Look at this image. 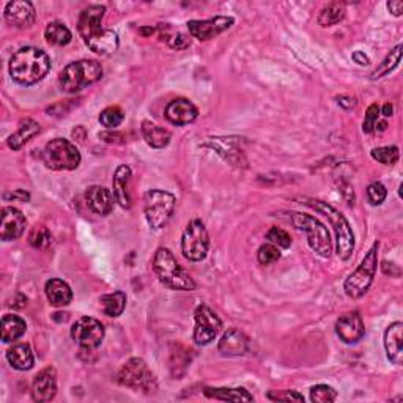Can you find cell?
Instances as JSON below:
<instances>
[{
  "instance_id": "cell-1",
  "label": "cell",
  "mask_w": 403,
  "mask_h": 403,
  "mask_svg": "<svg viewBox=\"0 0 403 403\" xmlns=\"http://www.w3.org/2000/svg\"><path fill=\"white\" fill-rule=\"evenodd\" d=\"M50 71V59L44 50L24 46L10 59L11 79L19 85H34L43 80Z\"/></svg>"
},
{
  "instance_id": "cell-2",
  "label": "cell",
  "mask_w": 403,
  "mask_h": 403,
  "mask_svg": "<svg viewBox=\"0 0 403 403\" xmlns=\"http://www.w3.org/2000/svg\"><path fill=\"white\" fill-rule=\"evenodd\" d=\"M153 271L157 281L169 288L180 290V292H192V290H195L194 279L176 262V258L167 248H160L156 250L153 258Z\"/></svg>"
},
{
  "instance_id": "cell-3",
  "label": "cell",
  "mask_w": 403,
  "mask_h": 403,
  "mask_svg": "<svg viewBox=\"0 0 403 403\" xmlns=\"http://www.w3.org/2000/svg\"><path fill=\"white\" fill-rule=\"evenodd\" d=\"M304 204L327 218V220H330L332 225L334 233H336L337 255L342 258V260H348L353 254V249H355V235H353V230L346 218L332 205L327 204V202L306 199Z\"/></svg>"
},
{
  "instance_id": "cell-4",
  "label": "cell",
  "mask_w": 403,
  "mask_h": 403,
  "mask_svg": "<svg viewBox=\"0 0 403 403\" xmlns=\"http://www.w3.org/2000/svg\"><path fill=\"white\" fill-rule=\"evenodd\" d=\"M103 78V66L97 60H78L60 71L59 84L65 93H78Z\"/></svg>"
},
{
  "instance_id": "cell-5",
  "label": "cell",
  "mask_w": 403,
  "mask_h": 403,
  "mask_svg": "<svg viewBox=\"0 0 403 403\" xmlns=\"http://www.w3.org/2000/svg\"><path fill=\"white\" fill-rule=\"evenodd\" d=\"M290 219H292V224L296 229L306 233L309 248H311L315 254H318L323 258L331 257L332 252L331 235L326 227L321 224L317 218L304 213H292Z\"/></svg>"
},
{
  "instance_id": "cell-6",
  "label": "cell",
  "mask_w": 403,
  "mask_h": 403,
  "mask_svg": "<svg viewBox=\"0 0 403 403\" xmlns=\"http://www.w3.org/2000/svg\"><path fill=\"white\" fill-rule=\"evenodd\" d=\"M175 210V195L162 189H151L143 195V213L148 225L153 230H161L167 225Z\"/></svg>"
},
{
  "instance_id": "cell-7",
  "label": "cell",
  "mask_w": 403,
  "mask_h": 403,
  "mask_svg": "<svg viewBox=\"0 0 403 403\" xmlns=\"http://www.w3.org/2000/svg\"><path fill=\"white\" fill-rule=\"evenodd\" d=\"M378 249H380V243H374L370 250L365 254L362 258V262L359 267L353 271V273L346 277V281L344 283L345 293L353 299H358L367 293V290L370 288L372 282H374V277L376 274L378 268Z\"/></svg>"
},
{
  "instance_id": "cell-8",
  "label": "cell",
  "mask_w": 403,
  "mask_h": 403,
  "mask_svg": "<svg viewBox=\"0 0 403 403\" xmlns=\"http://www.w3.org/2000/svg\"><path fill=\"white\" fill-rule=\"evenodd\" d=\"M43 162L52 170H74L80 164V153L74 143L57 137L44 147Z\"/></svg>"
},
{
  "instance_id": "cell-9",
  "label": "cell",
  "mask_w": 403,
  "mask_h": 403,
  "mask_svg": "<svg viewBox=\"0 0 403 403\" xmlns=\"http://www.w3.org/2000/svg\"><path fill=\"white\" fill-rule=\"evenodd\" d=\"M117 381L125 388L145 390V393L156 389V378L141 358H131L129 361H126L118 370Z\"/></svg>"
},
{
  "instance_id": "cell-10",
  "label": "cell",
  "mask_w": 403,
  "mask_h": 403,
  "mask_svg": "<svg viewBox=\"0 0 403 403\" xmlns=\"http://www.w3.org/2000/svg\"><path fill=\"white\" fill-rule=\"evenodd\" d=\"M208 248H210V236L205 224L200 219H192L181 236L183 255L191 262H202L208 254Z\"/></svg>"
},
{
  "instance_id": "cell-11",
  "label": "cell",
  "mask_w": 403,
  "mask_h": 403,
  "mask_svg": "<svg viewBox=\"0 0 403 403\" xmlns=\"http://www.w3.org/2000/svg\"><path fill=\"white\" fill-rule=\"evenodd\" d=\"M195 327H194V340L197 345L211 344L222 327V321L214 313L210 307L200 304L195 309L194 313Z\"/></svg>"
},
{
  "instance_id": "cell-12",
  "label": "cell",
  "mask_w": 403,
  "mask_h": 403,
  "mask_svg": "<svg viewBox=\"0 0 403 403\" xmlns=\"http://www.w3.org/2000/svg\"><path fill=\"white\" fill-rule=\"evenodd\" d=\"M71 337L82 348L93 350L101 345L104 339V326L93 317H82L76 320L71 327Z\"/></svg>"
},
{
  "instance_id": "cell-13",
  "label": "cell",
  "mask_w": 403,
  "mask_h": 403,
  "mask_svg": "<svg viewBox=\"0 0 403 403\" xmlns=\"http://www.w3.org/2000/svg\"><path fill=\"white\" fill-rule=\"evenodd\" d=\"M233 22H235V19L232 16H214L210 19H204V21L192 19V21H189L186 25L191 36L197 38L199 41H208L220 34H224L225 30H229Z\"/></svg>"
},
{
  "instance_id": "cell-14",
  "label": "cell",
  "mask_w": 403,
  "mask_h": 403,
  "mask_svg": "<svg viewBox=\"0 0 403 403\" xmlns=\"http://www.w3.org/2000/svg\"><path fill=\"white\" fill-rule=\"evenodd\" d=\"M5 21L13 27L25 29L31 27L36 19L35 6L34 3L27 2V0H13L5 6Z\"/></svg>"
},
{
  "instance_id": "cell-15",
  "label": "cell",
  "mask_w": 403,
  "mask_h": 403,
  "mask_svg": "<svg viewBox=\"0 0 403 403\" xmlns=\"http://www.w3.org/2000/svg\"><path fill=\"white\" fill-rule=\"evenodd\" d=\"M336 334L344 344H356L364 337L365 327L359 312H348L336 321Z\"/></svg>"
},
{
  "instance_id": "cell-16",
  "label": "cell",
  "mask_w": 403,
  "mask_h": 403,
  "mask_svg": "<svg viewBox=\"0 0 403 403\" xmlns=\"http://www.w3.org/2000/svg\"><path fill=\"white\" fill-rule=\"evenodd\" d=\"M106 13V6L103 5H90L88 8L82 10L78 21L79 35L84 38V41H88L99 31H103V17Z\"/></svg>"
},
{
  "instance_id": "cell-17",
  "label": "cell",
  "mask_w": 403,
  "mask_h": 403,
  "mask_svg": "<svg viewBox=\"0 0 403 403\" xmlns=\"http://www.w3.org/2000/svg\"><path fill=\"white\" fill-rule=\"evenodd\" d=\"M27 225V219L24 214L13 206L2 208V225H0V238L2 241H13L22 236Z\"/></svg>"
},
{
  "instance_id": "cell-18",
  "label": "cell",
  "mask_w": 403,
  "mask_h": 403,
  "mask_svg": "<svg viewBox=\"0 0 403 403\" xmlns=\"http://www.w3.org/2000/svg\"><path fill=\"white\" fill-rule=\"evenodd\" d=\"M57 394V374L54 367L43 369L31 383V399L38 403L50 402Z\"/></svg>"
},
{
  "instance_id": "cell-19",
  "label": "cell",
  "mask_w": 403,
  "mask_h": 403,
  "mask_svg": "<svg viewBox=\"0 0 403 403\" xmlns=\"http://www.w3.org/2000/svg\"><path fill=\"white\" fill-rule=\"evenodd\" d=\"M166 118L172 125L185 126L199 117V109L186 98L172 99L166 107Z\"/></svg>"
},
{
  "instance_id": "cell-20",
  "label": "cell",
  "mask_w": 403,
  "mask_h": 403,
  "mask_svg": "<svg viewBox=\"0 0 403 403\" xmlns=\"http://www.w3.org/2000/svg\"><path fill=\"white\" fill-rule=\"evenodd\" d=\"M384 348L388 359L395 365H402L403 361V323L395 321L384 331Z\"/></svg>"
},
{
  "instance_id": "cell-21",
  "label": "cell",
  "mask_w": 403,
  "mask_h": 403,
  "mask_svg": "<svg viewBox=\"0 0 403 403\" xmlns=\"http://www.w3.org/2000/svg\"><path fill=\"white\" fill-rule=\"evenodd\" d=\"M131 176H132V172L128 166H118L112 178L113 199H115L117 204L122 208H125V210H129L132 205L131 191H129Z\"/></svg>"
},
{
  "instance_id": "cell-22",
  "label": "cell",
  "mask_w": 403,
  "mask_h": 403,
  "mask_svg": "<svg viewBox=\"0 0 403 403\" xmlns=\"http://www.w3.org/2000/svg\"><path fill=\"white\" fill-rule=\"evenodd\" d=\"M249 337L236 327H232L219 340L218 348L224 356H243L249 351Z\"/></svg>"
},
{
  "instance_id": "cell-23",
  "label": "cell",
  "mask_w": 403,
  "mask_h": 403,
  "mask_svg": "<svg viewBox=\"0 0 403 403\" xmlns=\"http://www.w3.org/2000/svg\"><path fill=\"white\" fill-rule=\"evenodd\" d=\"M85 202L88 208L99 216L111 214L113 208V197L109 189L103 186H90L85 192Z\"/></svg>"
},
{
  "instance_id": "cell-24",
  "label": "cell",
  "mask_w": 403,
  "mask_h": 403,
  "mask_svg": "<svg viewBox=\"0 0 403 403\" xmlns=\"http://www.w3.org/2000/svg\"><path fill=\"white\" fill-rule=\"evenodd\" d=\"M88 49L98 55H111L118 49V35L111 29H104L94 35L90 40L85 41Z\"/></svg>"
},
{
  "instance_id": "cell-25",
  "label": "cell",
  "mask_w": 403,
  "mask_h": 403,
  "mask_svg": "<svg viewBox=\"0 0 403 403\" xmlns=\"http://www.w3.org/2000/svg\"><path fill=\"white\" fill-rule=\"evenodd\" d=\"M44 292H46L50 306L54 307L68 306L73 299L71 288H69L68 283L62 279H49L46 282V287H44Z\"/></svg>"
},
{
  "instance_id": "cell-26",
  "label": "cell",
  "mask_w": 403,
  "mask_h": 403,
  "mask_svg": "<svg viewBox=\"0 0 403 403\" xmlns=\"http://www.w3.org/2000/svg\"><path fill=\"white\" fill-rule=\"evenodd\" d=\"M6 359H8V362L13 369L21 372L30 370L35 364L34 351H31L27 344H17L15 346H11V348L6 351Z\"/></svg>"
},
{
  "instance_id": "cell-27",
  "label": "cell",
  "mask_w": 403,
  "mask_h": 403,
  "mask_svg": "<svg viewBox=\"0 0 403 403\" xmlns=\"http://www.w3.org/2000/svg\"><path fill=\"white\" fill-rule=\"evenodd\" d=\"M205 397L222 402H254V397L244 388H206Z\"/></svg>"
},
{
  "instance_id": "cell-28",
  "label": "cell",
  "mask_w": 403,
  "mask_h": 403,
  "mask_svg": "<svg viewBox=\"0 0 403 403\" xmlns=\"http://www.w3.org/2000/svg\"><path fill=\"white\" fill-rule=\"evenodd\" d=\"M38 132H40V123L35 122L34 118H27V120H24V122H21L17 131L15 132V134H11L8 137L6 143H8V147L11 150L16 151L19 148H22L31 137L38 134Z\"/></svg>"
},
{
  "instance_id": "cell-29",
  "label": "cell",
  "mask_w": 403,
  "mask_h": 403,
  "mask_svg": "<svg viewBox=\"0 0 403 403\" xmlns=\"http://www.w3.org/2000/svg\"><path fill=\"white\" fill-rule=\"evenodd\" d=\"M142 136L145 139V142H147L151 148H156V150L167 147L170 142V137H172L167 129H164L161 128V126L148 122V120H145V122L142 123Z\"/></svg>"
},
{
  "instance_id": "cell-30",
  "label": "cell",
  "mask_w": 403,
  "mask_h": 403,
  "mask_svg": "<svg viewBox=\"0 0 403 403\" xmlns=\"http://www.w3.org/2000/svg\"><path fill=\"white\" fill-rule=\"evenodd\" d=\"M27 325L19 315H3L2 318V340L5 344L17 340L24 336Z\"/></svg>"
},
{
  "instance_id": "cell-31",
  "label": "cell",
  "mask_w": 403,
  "mask_h": 403,
  "mask_svg": "<svg viewBox=\"0 0 403 403\" xmlns=\"http://www.w3.org/2000/svg\"><path fill=\"white\" fill-rule=\"evenodd\" d=\"M44 38L52 46H66V44L71 43L73 34L63 22L52 21L48 24L46 30H44Z\"/></svg>"
},
{
  "instance_id": "cell-32",
  "label": "cell",
  "mask_w": 403,
  "mask_h": 403,
  "mask_svg": "<svg viewBox=\"0 0 403 403\" xmlns=\"http://www.w3.org/2000/svg\"><path fill=\"white\" fill-rule=\"evenodd\" d=\"M99 302L107 317H120L126 307V293L113 292L109 295H103L99 298Z\"/></svg>"
},
{
  "instance_id": "cell-33",
  "label": "cell",
  "mask_w": 403,
  "mask_h": 403,
  "mask_svg": "<svg viewBox=\"0 0 403 403\" xmlns=\"http://www.w3.org/2000/svg\"><path fill=\"white\" fill-rule=\"evenodd\" d=\"M345 5L340 2H332L327 3L323 10L320 11V15L317 17V22L321 27H331V25H336L340 21L345 19Z\"/></svg>"
},
{
  "instance_id": "cell-34",
  "label": "cell",
  "mask_w": 403,
  "mask_h": 403,
  "mask_svg": "<svg viewBox=\"0 0 403 403\" xmlns=\"http://www.w3.org/2000/svg\"><path fill=\"white\" fill-rule=\"evenodd\" d=\"M400 59H402V44H397V46L386 55V59H384L380 65L376 66L375 71L370 74V79L376 80L384 78V76H388L389 73H393L394 69L399 66Z\"/></svg>"
},
{
  "instance_id": "cell-35",
  "label": "cell",
  "mask_w": 403,
  "mask_h": 403,
  "mask_svg": "<svg viewBox=\"0 0 403 403\" xmlns=\"http://www.w3.org/2000/svg\"><path fill=\"white\" fill-rule=\"evenodd\" d=\"M370 155L375 161L384 164V166H394V164L399 161L400 151L399 147H395V145H388V147L374 148L370 151Z\"/></svg>"
},
{
  "instance_id": "cell-36",
  "label": "cell",
  "mask_w": 403,
  "mask_h": 403,
  "mask_svg": "<svg viewBox=\"0 0 403 403\" xmlns=\"http://www.w3.org/2000/svg\"><path fill=\"white\" fill-rule=\"evenodd\" d=\"M125 118L123 111L118 106H111L99 113V123L106 126L107 129H115L122 125Z\"/></svg>"
},
{
  "instance_id": "cell-37",
  "label": "cell",
  "mask_w": 403,
  "mask_h": 403,
  "mask_svg": "<svg viewBox=\"0 0 403 403\" xmlns=\"http://www.w3.org/2000/svg\"><path fill=\"white\" fill-rule=\"evenodd\" d=\"M337 399L336 389L327 384H317L311 389V400L315 403H331Z\"/></svg>"
},
{
  "instance_id": "cell-38",
  "label": "cell",
  "mask_w": 403,
  "mask_h": 403,
  "mask_svg": "<svg viewBox=\"0 0 403 403\" xmlns=\"http://www.w3.org/2000/svg\"><path fill=\"white\" fill-rule=\"evenodd\" d=\"M167 31H162L161 34V40H164L167 43L169 48L176 49V50H183L186 49L189 44H191V38L186 36L185 34H180V31H169V29L166 27Z\"/></svg>"
},
{
  "instance_id": "cell-39",
  "label": "cell",
  "mask_w": 403,
  "mask_h": 403,
  "mask_svg": "<svg viewBox=\"0 0 403 403\" xmlns=\"http://www.w3.org/2000/svg\"><path fill=\"white\" fill-rule=\"evenodd\" d=\"M29 243L34 246L35 249H44L50 244V232L43 225H36L31 229L29 235Z\"/></svg>"
},
{
  "instance_id": "cell-40",
  "label": "cell",
  "mask_w": 403,
  "mask_h": 403,
  "mask_svg": "<svg viewBox=\"0 0 403 403\" xmlns=\"http://www.w3.org/2000/svg\"><path fill=\"white\" fill-rule=\"evenodd\" d=\"M267 239L271 244L279 246L282 249H288L292 246V236L281 227H271L267 233Z\"/></svg>"
},
{
  "instance_id": "cell-41",
  "label": "cell",
  "mask_w": 403,
  "mask_h": 403,
  "mask_svg": "<svg viewBox=\"0 0 403 403\" xmlns=\"http://www.w3.org/2000/svg\"><path fill=\"white\" fill-rule=\"evenodd\" d=\"M257 258L262 264H271V263L279 260L281 252L274 244L268 243V244L260 246V249H258V252H257Z\"/></svg>"
},
{
  "instance_id": "cell-42",
  "label": "cell",
  "mask_w": 403,
  "mask_h": 403,
  "mask_svg": "<svg viewBox=\"0 0 403 403\" xmlns=\"http://www.w3.org/2000/svg\"><path fill=\"white\" fill-rule=\"evenodd\" d=\"M378 118H380V106L376 103L370 104L369 109L365 111L364 122H362V131L365 134H372L375 131V125L378 123Z\"/></svg>"
},
{
  "instance_id": "cell-43",
  "label": "cell",
  "mask_w": 403,
  "mask_h": 403,
  "mask_svg": "<svg viewBox=\"0 0 403 403\" xmlns=\"http://www.w3.org/2000/svg\"><path fill=\"white\" fill-rule=\"evenodd\" d=\"M386 195H388V191H386V188H384V185H381V183H372V185H369L367 188V200L370 202V205H374V206H378V205H381L384 200H386Z\"/></svg>"
},
{
  "instance_id": "cell-44",
  "label": "cell",
  "mask_w": 403,
  "mask_h": 403,
  "mask_svg": "<svg viewBox=\"0 0 403 403\" xmlns=\"http://www.w3.org/2000/svg\"><path fill=\"white\" fill-rule=\"evenodd\" d=\"M267 397L274 402H304V397L296 390H269Z\"/></svg>"
},
{
  "instance_id": "cell-45",
  "label": "cell",
  "mask_w": 403,
  "mask_h": 403,
  "mask_svg": "<svg viewBox=\"0 0 403 403\" xmlns=\"http://www.w3.org/2000/svg\"><path fill=\"white\" fill-rule=\"evenodd\" d=\"M5 200H19V202H29L30 200V194L25 192L24 189H17V191L13 192H5L3 194Z\"/></svg>"
},
{
  "instance_id": "cell-46",
  "label": "cell",
  "mask_w": 403,
  "mask_h": 403,
  "mask_svg": "<svg viewBox=\"0 0 403 403\" xmlns=\"http://www.w3.org/2000/svg\"><path fill=\"white\" fill-rule=\"evenodd\" d=\"M388 10L390 11V15L399 17L403 13V2L402 0H390V2H388Z\"/></svg>"
},
{
  "instance_id": "cell-47",
  "label": "cell",
  "mask_w": 403,
  "mask_h": 403,
  "mask_svg": "<svg viewBox=\"0 0 403 403\" xmlns=\"http://www.w3.org/2000/svg\"><path fill=\"white\" fill-rule=\"evenodd\" d=\"M337 103L339 106L345 107V109H353V107H356V99L351 97H337Z\"/></svg>"
},
{
  "instance_id": "cell-48",
  "label": "cell",
  "mask_w": 403,
  "mask_h": 403,
  "mask_svg": "<svg viewBox=\"0 0 403 403\" xmlns=\"http://www.w3.org/2000/svg\"><path fill=\"white\" fill-rule=\"evenodd\" d=\"M353 60H355L356 63H359V65H362V66L369 65V63H370V59H369V57L365 55L364 52H361V50H358V52L353 54Z\"/></svg>"
},
{
  "instance_id": "cell-49",
  "label": "cell",
  "mask_w": 403,
  "mask_h": 403,
  "mask_svg": "<svg viewBox=\"0 0 403 403\" xmlns=\"http://www.w3.org/2000/svg\"><path fill=\"white\" fill-rule=\"evenodd\" d=\"M393 112H394V107L390 103H386L383 107H380V113H383L384 117H390L393 115Z\"/></svg>"
},
{
  "instance_id": "cell-50",
  "label": "cell",
  "mask_w": 403,
  "mask_h": 403,
  "mask_svg": "<svg viewBox=\"0 0 403 403\" xmlns=\"http://www.w3.org/2000/svg\"><path fill=\"white\" fill-rule=\"evenodd\" d=\"M388 128V123L386 122H381V123H376L375 125V129H378V131H384Z\"/></svg>"
}]
</instances>
